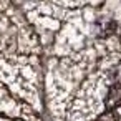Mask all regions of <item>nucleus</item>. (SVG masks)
Returning a JSON list of instances; mask_svg holds the SVG:
<instances>
[{
	"label": "nucleus",
	"mask_w": 121,
	"mask_h": 121,
	"mask_svg": "<svg viewBox=\"0 0 121 121\" xmlns=\"http://www.w3.org/2000/svg\"><path fill=\"white\" fill-rule=\"evenodd\" d=\"M0 121H13V119H7V118H2V116H0ZM15 121H18V119H15Z\"/></svg>",
	"instance_id": "f257e3e1"
}]
</instances>
